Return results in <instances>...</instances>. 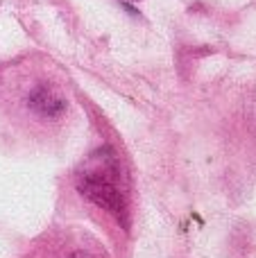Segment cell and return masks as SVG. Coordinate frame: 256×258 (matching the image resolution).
<instances>
[{
    "label": "cell",
    "mask_w": 256,
    "mask_h": 258,
    "mask_svg": "<svg viewBox=\"0 0 256 258\" xmlns=\"http://www.w3.org/2000/svg\"><path fill=\"white\" fill-rule=\"evenodd\" d=\"M75 183L82 197L116 215L122 224L127 222V200L122 192L120 165L109 147H100L91 154V159L77 172Z\"/></svg>",
    "instance_id": "obj_2"
},
{
    "label": "cell",
    "mask_w": 256,
    "mask_h": 258,
    "mask_svg": "<svg viewBox=\"0 0 256 258\" xmlns=\"http://www.w3.org/2000/svg\"><path fill=\"white\" fill-rule=\"evenodd\" d=\"M68 258H93V256H91L89 251H75V254H71Z\"/></svg>",
    "instance_id": "obj_3"
},
{
    "label": "cell",
    "mask_w": 256,
    "mask_h": 258,
    "mask_svg": "<svg viewBox=\"0 0 256 258\" xmlns=\"http://www.w3.org/2000/svg\"><path fill=\"white\" fill-rule=\"evenodd\" d=\"M5 111L25 132L48 136L71 120L73 100L54 68L25 61L3 75Z\"/></svg>",
    "instance_id": "obj_1"
}]
</instances>
